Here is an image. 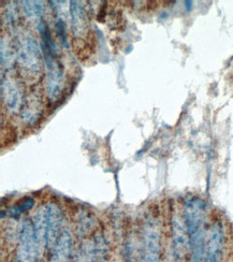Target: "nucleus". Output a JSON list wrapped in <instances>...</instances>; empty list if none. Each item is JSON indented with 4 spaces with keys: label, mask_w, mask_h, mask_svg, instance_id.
<instances>
[{
    "label": "nucleus",
    "mask_w": 233,
    "mask_h": 262,
    "mask_svg": "<svg viewBox=\"0 0 233 262\" xmlns=\"http://www.w3.org/2000/svg\"><path fill=\"white\" fill-rule=\"evenodd\" d=\"M17 257L18 262H36L38 260L33 227L28 221H24L19 227Z\"/></svg>",
    "instance_id": "nucleus-6"
},
{
    "label": "nucleus",
    "mask_w": 233,
    "mask_h": 262,
    "mask_svg": "<svg viewBox=\"0 0 233 262\" xmlns=\"http://www.w3.org/2000/svg\"><path fill=\"white\" fill-rule=\"evenodd\" d=\"M72 249V236L68 230H62L53 246L49 262H69Z\"/></svg>",
    "instance_id": "nucleus-11"
},
{
    "label": "nucleus",
    "mask_w": 233,
    "mask_h": 262,
    "mask_svg": "<svg viewBox=\"0 0 233 262\" xmlns=\"http://www.w3.org/2000/svg\"><path fill=\"white\" fill-rule=\"evenodd\" d=\"M2 99L4 105L10 113H16L20 111L23 105V97L17 82L12 76H2Z\"/></svg>",
    "instance_id": "nucleus-7"
},
{
    "label": "nucleus",
    "mask_w": 233,
    "mask_h": 262,
    "mask_svg": "<svg viewBox=\"0 0 233 262\" xmlns=\"http://www.w3.org/2000/svg\"><path fill=\"white\" fill-rule=\"evenodd\" d=\"M141 262H161V234L156 218L149 217L142 230Z\"/></svg>",
    "instance_id": "nucleus-3"
},
{
    "label": "nucleus",
    "mask_w": 233,
    "mask_h": 262,
    "mask_svg": "<svg viewBox=\"0 0 233 262\" xmlns=\"http://www.w3.org/2000/svg\"><path fill=\"white\" fill-rule=\"evenodd\" d=\"M56 34L60 45L63 48H68V39H67V27L65 18L57 17L56 19Z\"/></svg>",
    "instance_id": "nucleus-15"
},
{
    "label": "nucleus",
    "mask_w": 233,
    "mask_h": 262,
    "mask_svg": "<svg viewBox=\"0 0 233 262\" xmlns=\"http://www.w3.org/2000/svg\"><path fill=\"white\" fill-rule=\"evenodd\" d=\"M33 235L38 252V259H41L48 248V227H47V212L46 206H41L33 217L32 222Z\"/></svg>",
    "instance_id": "nucleus-8"
},
{
    "label": "nucleus",
    "mask_w": 233,
    "mask_h": 262,
    "mask_svg": "<svg viewBox=\"0 0 233 262\" xmlns=\"http://www.w3.org/2000/svg\"><path fill=\"white\" fill-rule=\"evenodd\" d=\"M71 30L74 37L82 39L88 31V19L85 10L80 2H70V16Z\"/></svg>",
    "instance_id": "nucleus-10"
},
{
    "label": "nucleus",
    "mask_w": 233,
    "mask_h": 262,
    "mask_svg": "<svg viewBox=\"0 0 233 262\" xmlns=\"http://www.w3.org/2000/svg\"><path fill=\"white\" fill-rule=\"evenodd\" d=\"M171 234L173 254L177 260H183L188 254H190L189 235L184 222V217L177 211H174L171 216Z\"/></svg>",
    "instance_id": "nucleus-4"
},
{
    "label": "nucleus",
    "mask_w": 233,
    "mask_h": 262,
    "mask_svg": "<svg viewBox=\"0 0 233 262\" xmlns=\"http://www.w3.org/2000/svg\"><path fill=\"white\" fill-rule=\"evenodd\" d=\"M14 61H16V53L14 52L13 46L11 45L8 38H2V67L3 69H10L13 67Z\"/></svg>",
    "instance_id": "nucleus-13"
},
{
    "label": "nucleus",
    "mask_w": 233,
    "mask_h": 262,
    "mask_svg": "<svg viewBox=\"0 0 233 262\" xmlns=\"http://www.w3.org/2000/svg\"><path fill=\"white\" fill-rule=\"evenodd\" d=\"M23 10L24 13L28 18H37L38 20L41 19L44 13V3L43 2H23Z\"/></svg>",
    "instance_id": "nucleus-14"
},
{
    "label": "nucleus",
    "mask_w": 233,
    "mask_h": 262,
    "mask_svg": "<svg viewBox=\"0 0 233 262\" xmlns=\"http://www.w3.org/2000/svg\"><path fill=\"white\" fill-rule=\"evenodd\" d=\"M22 121L26 125H35L41 116V103L35 96H31L23 102L22 105Z\"/></svg>",
    "instance_id": "nucleus-12"
},
{
    "label": "nucleus",
    "mask_w": 233,
    "mask_h": 262,
    "mask_svg": "<svg viewBox=\"0 0 233 262\" xmlns=\"http://www.w3.org/2000/svg\"><path fill=\"white\" fill-rule=\"evenodd\" d=\"M46 212L48 227V247L49 249H52L62 232L60 231L62 227V214L59 207L54 203H49L46 205Z\"/></svg>",
    "instance_id": "nucleus-9"
},
{
    "label": "nucleus",
    "mask_w": 233,
    "mask_h": 262,
    "mask_svg": "<svg viewBox=\"0 0 233 262\" xmlns=\"http://www.w3.org/2000/svg\"><path fill=\"white\" fill-rule=\"evenodd\" d=\"M41 46V45H40ZM46 68V91L51 101L57 100L65 86V71L58 56L41 46Z\"/></svg>",
    "instance_id": "nucleus-2"
},
{
    "label": "nucleus",
    "mask_w": 233,
    "mask_h": 262,
    "mask_svg": "<svg viewBox=\"0 0 233 262\" xmlns=\"http://www.w3.org/2000/svg\"><path fill=\"white\" fill-rule=\"evenodd\" d=\"M225 246V228L220 221L214 222L207 230L205 262H220Z\"/></svg>",
    "instance_id": "nucleus-5"
},
{
    "label": "nucleus",
    "mask_w": 233,
    "mask_h": 262,
    "mask_svg": "<svg viewBox=\"0 0 233 262\" xmlns=\"http://www.w3.org/2000/svg\"><path fill=\"white\" fill-rule=\"evenodd\" d=\"M16 63L20 74L27 82H36L41 72L43 55L41 46L30 35H25L18 41L16 49Z\"/></svg>",
    "instance_id": "nucleus-1"
}]
</instances>
